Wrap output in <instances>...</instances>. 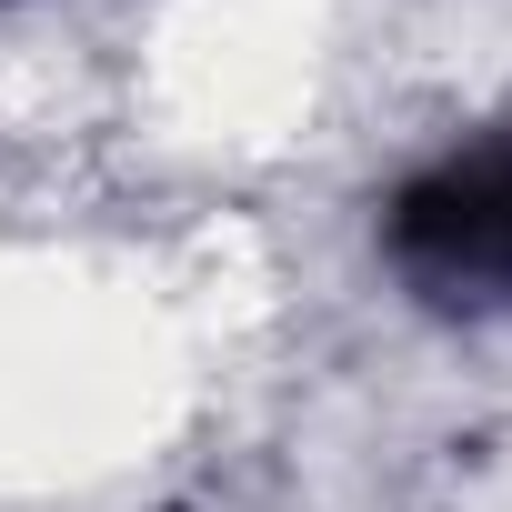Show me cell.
Masks as SVG:
<instances>
[{
	"mask_svg": "<svg viewBox=\"0 0 512 512\" xmlns=\"http://www.w3.org/2000/svg\"><path fill=\"white\" fill-rule=\"evenodd\" d=\"M382 262L432 312H512V141L412 171L382 211Z\"/></svg>",
	"mask_w": 512,
	"mask_h": 512,
	"instance_id": "1",
	"label": "cell"
}]
</instances>
